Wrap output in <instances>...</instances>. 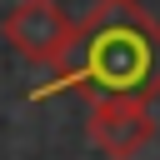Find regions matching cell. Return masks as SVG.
<instances>
[{
  "mask_svg": "<svg viewBox=\"0 0 160 160\" xmlns=\"http://www.w3.org/2000/svg\"><path fill=\"white\" fill-rule=\"evenodd\" d=\"M50 90L95 95H160V20L140 0H100L55 65Z\"/></svg>",
  "mask_w": 160,
  "mask_h": 160,
  "instance_id": "cell-1",
  "label": "cell"
},
{
  "mask_svg": "<svg viewBox=\"0 0 160 160\" xmlns=\"http://www.w3.org/2000/svg\"><path fill=\"white\" fill-rule=\"evenodd\" d=\"M0 30H5V45L25 65H40V70H55L75 40V20L55 0H15L5 10Z\"/></svg>",
  "mask_w": 160,
  "mask_h": 160,
  "instance_id": "cell-2",
  "label": "cell"
},
{
  "mask_svg": "<svg viewBox=\"0 0 160 160\" xmlns=\"http://www.w3.org/2000/svg\"><path fill=\"white\" fill-rule=\"evenodd\" d=\"M85 135L100 155L110 160H135L150 135H155V115H150V95H95L90 115H85Z\"/></svg>",
  "mask_w": 160,
  "mask_h": 160,
  "instance_id": "cell-3",
  "label": "cell"
}]
</instances>
